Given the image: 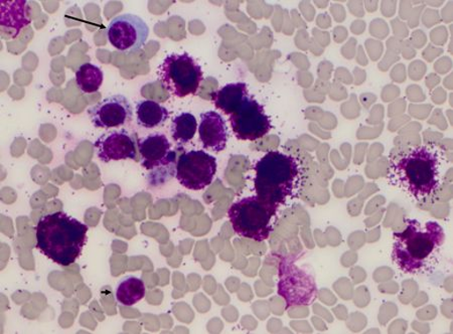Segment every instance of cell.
Listing matches in <instances>:
<instances>
[{"label":"cell","mask_w":453,"mask_h":334,"mask_svg":"<svg viewBox=\"0 0 453 334\" xmlns=\"http://www.w3.org/2000/svg\"><path fill=\"white\" fill-rule=\"evenodd\" d=\"M2 4V27L4 30H12L14 38L31 24V14H29L28 3L25 0L19 2H4Z\"/></svg>","instance_id":"cell-16"},{"label":"cell","mask_w":453,"mask_h":334,"mask_svg":"<svg viewBox=\"0 0 453 334\" xmlns=\"http://www.w3.org/2000/svg\"><path fill=\"white\" fill-rule=\"evenodd\" d=\"M303 181L304 169L299 159L280 151H268L255 165L256 195L280 208L297 198Z\"/></svg>","instance_id":"cell-2"},{"label":"cell","mask_w":453,"mask_h":334,"mask_svg":"<svg viewBox=\"0 0 453 334\" xmlns=\"http://www.w3.org/2000/svg\"><path fill=\"white\" fill-rule=\"evenodd\" d=\"M279 277V294L288 308L310 307L317 300L319 290L316 279L290 257L281 258Z\"/></svg>","instance_id":"cell-8"},{"label":"cell","mask_w":453,"mask_h":334,"mask_svg":"<svg viewBox=\"0 0 453 334\" xmlns=\"http://www.w3.org/2000/svg\"><path fill=\"white\" fill-rule=\"evenodd\" d=\"M199 135L204 149H210L217 154L223 151L228 142V128L225 119L215 111L202 113Z\"/></svg>","instance_id":"cell-14"},{"label":"cell","mask_w":453,"mask_h":334,"mask_svg":"<svg viewBox=\"0 0 453 334\" xmlns=\"http://www.w3.org/2000/svg\"><path fill=\"white\" fill-rule=\"evenodd\" d=\"M393 262L404 273H416L425 267L445 241L444 230L436 222L408 220L403 231L394 233Z\"/></svg>","instance_id":"cell-4"},{"label":"cell","mask_w":453,"mask_h":334,"mask_svg":"<svg viewBox=\"0 0 453 334\" xmlns=\"http://www.w3.org/2000/svg\"><path fill=\"white\" fill-rule=\"evenodd\" d=\"M198 127V122L193 114L181 113L173 119V140L178 145H185L193 140Z\"/></svg>","instance_id":"cell-20"},{"label":"cell","mask_w":453,"mask_h":334,"mask_svg":"<svg viewBox=\"0 0 453 334\" xmlns=\"http://www.w3.org/2000/svg\"><path fill=\"white\" fill-rule=\"evenodd\" d=\"M167 109L153 100L138 101L136 104L137 125L148 129L163 126L169 119Z\"/></svg>","instance_id":"cell-17"},{"label":"cell","mask_w":453,"mask_h":334,"mask_svg":"<svg viewBox=\"0 0 453 334\" xmlns=\"http://www.w3.org/2000/svg\"><path fill=\"white\" fill-rule=\"evenodd\" d=\"M89 228L65 212L40 217L35 228L36 248L62 267L74 264L82 255Z\"/></svg>","instance_id":"cell-3"},{"label":"cell","mask_w":453,"mask_h":334,"mask_svg":"<svg viewBox=\"0 0 453 334\" xmlns=\"http://www.w3.org/2000/svg\"><path fill=\"white\" fill-rule=\"evenodd\" d=\"M150 27L135 14H121L114 18L107 27L109 42L123 53H134L140 50L148 41Z\"/></svg>","instance_id":"cell-11"},{"label":"cell","mask_w":453,"mask_h":334,"mask_svg":"<svg viewBox=\"0 0 453 334\" xmlns=\"http://www.w3.org/2000/svg\"><path fill=\"white\" fill-rule=\"evenodd\" d=\"M230 125L238 140L244 141L260 140L273 128L265 107L251 95L230 115Z\"/></svg>","instance_id":"cell-10"},{"label":"cell","mask_w":453,"mask_h":334,"mask_svg":"<svg viewBox=\"0 0 453 334\" xmlns=\"http://www.w3.org/2000/svg\"><path fill=\"white\" fill-rule=\"evenodd\" d=\"M164 88L174 97L196 95L203 79L201 65L188 53L166 56L158 70Z\"/></svg>","instance_id":"cell-6"},{"label":"cell","mask_w":453,"mask_h":334,"mask_svg":"<svg viewBox=\"0 0 453 334\" xmlns=\"http://www.w3.org/2000/svg\"><path fill=\"white\" fill-rule=\"evenodd\" d=\"M279 209V206L252 195L234 202L228 210V216L237 235L263 242L272 234Z\"/></svg>","instance_id":"cell-5"},{"label":"cell","mask_w":453,"mask_h":334,"mask_svg":"<svg viewBox=\"0 0 453 334\" xmlns=\"http://www.w3.org/2000/svg\"><path fill=\"white\" fill-rule=\"evenodd\" d=\"M104 80V72L91 63L83 64L76 71V83L79 90L83 93L98 92Z\"/></svg>","instance_id":"cell-19"},{"label":"cell","mask_w":453,"mask_h":334,"mask_svg":"<svg viewBox=\"0 0 453 334\" xmlns=\"http://www.w3.org/2000/svg\"><path fill=\"white\" fill-rule=\"evenodd\" d=\"M443 156L434 147H416L398 152L390 159L388 178L411 197L420 200L434 194L441 185Z\"/></svg>","instance_id":"cell-1"},{"label":"cell","mask_w":453,"mask_h":334,"mask_svg":"<svg viewBox=\"0 0 453 334\" xmlns=\"http://www.w3.org/2000/svg\"><path fill=\"white\" fill-rule=\"evenodd\" d=\"M141 155V163L150 171V185L158 186L175 176L177 152L172 149V144L164 133L150 134L137 143Z\"/></svg>","instance_id":"cell-7"},{"label":"cell","mask_w":453,"mask_h":334,"mask_svg":"<svg viewBox=\"0 0 453 334\" xmlns=\"http://www.w3.org/2000/svg\"><path fill=\"white\" fill-rule=\"evenodd\" d=\"M101 162L136 161V142L127 130H113L101 135L94 143Z\"/></svg>","instance_id":"cell-13"},{"label":"cell","mask_w":453,"mask_h":334,"mask_svg":"<svg viewBox=\"0 0 453 334\" xmlns=\"http://www.w3.org/2000/svg\"><path fill=\"white\" fill-rule=\"evenodd\" d=\"M217 159L203 150L182 154L175 166V178L191 191H202L213 183L217 172Z\"/></svg>","instance_id":"cell-9"},{"label":"cell","mask_w":453,"mask_h":334,"mask_svg":"<svg viewBox=\"0 0 453 334\" xmlns=\"http://www.w3.org/2000/svg\"><path fill=\"white\" fill-rule=\"evenodd\" d=\"M146 288L144 282L136 276H128L120 281L116 288V300L122 307H131L144 299Z\"/></svg>","instance_id":"cell-18"},{"label":"cell","mask_w":453,"mask_h":334,"mask_svg":"<svg viewBox=\"0 0 453 334\" xmlns=\"http://www.w3.org/2000/svg\"><path fill=\"white\" fill-rule=\"evenodd\" d=\"M93 125L96 128L111 129L121 127L134 119V109L127 97L114 95L99 102L88 109Z\"/></svg>","instance_id":"cell-12"},{"label":"cell","mask_w":453,"mask_h":334,"mask_svg":"<svg viewBox=\"0 0 453 334\" xmlns=\"http://www.w3.org/2000/svg\"><path fill=\"white\" fill-rule=\"evenodd\" d=\"M250 96L247 84L240 82L224 86L220 90L211 93V97L219 110L230 116L237 111Z\"/></svg>","instance_id":"cell-15"}]
</instances>
